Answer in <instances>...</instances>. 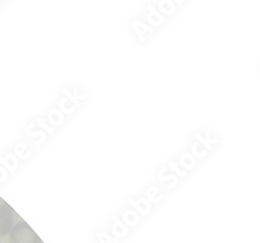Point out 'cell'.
I'll use <instances>...</instances> for the list:
<instances>
[{"mask_svg": "<svg viewBox=\"0 0 260 243\" xmlns=\"http://www.w3.org/2000/svg\"><path fill=\"white\" fill-rule=\"evenodd\" d=\"M11 243H41L40 237L25 222H20L12 230L10 234Z\"/></svg>", "mask_w": 260, "mask_h": 243, "instance_id": "6da1fadb", "label": "cell"}, {"mask_svg": "<svg viewBox=\"0 0 260 243\" xmlns=\"http://www.w3.org/2000/svg\"><path fill=\"white\" fill-rule=\"evenodd\" d=\"M13 210L7 205H0V237L6 236L13 229Z\"/></svg>", "mask_w": 260, "mask_h": 243, "instance_id": "7a4b0ae2", "label": "cell"}]
</instances>
